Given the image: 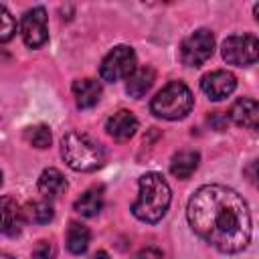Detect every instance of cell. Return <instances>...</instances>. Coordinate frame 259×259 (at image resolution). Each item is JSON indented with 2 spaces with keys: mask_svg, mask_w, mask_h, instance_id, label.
Masks as SVG:
<instances>
[{
  "mask_svg": "<svg viewBox=\"0 0 259 259\" xmlns=\"http://www.w3.org/2000/svg\"><path fill=\"white\" fill-rule=\"evenodd\" d=\"M192 231L223 253H239L251 241V212L239 192L223 184H204L188 200Z\"/></svg>",
  "mask_w": 259,
  "mask_h": 259,
  "instance_id": "6da1fadb",
  "label": "cell"
},
{
  "mask_svg": "<svg viewBox=\"0 0 259 259\" xmlns=\"http://www.w3.org/2000/svg\"><path fill=\"white\" fill-rule=\"evenodd\" d=\"M140 196L132 206V212L136 219L144 223H158L172 200V190L162 174L158 172H146L140 178Z\"/></svg>",
  "mask_w": 259,
  "mask_h": 259,
  "instance_id": "7a4b0ae2",
  "label": "cell"
},
{
  "mask_svg": "<svg viewBox=\"0 0 259 259\" xmlns=\"http://www.w3.org/2000/svg\"><path fill=\"white\" fill-rule=\"evenodd\" d=\"M61 156L75 172H93L105 162V148L91 136L69 132L61 142Z\"/></svg>",
  "mask_w": 259,
  "mask_h": 259,
  "instance_id": "3957f363",
  "label": "cell"
},
{
  "mask_svg": "<svg viewBox=\"0 0 259 259\" xmlns=\"http://www.w3.org/2000/svg\"><path fill=\"white\" fill-rule=\"evenodd\" d=\"M194 105V97L190 93V89L182 83V81H170L166 87H162L150 103V109L156 117L162 119H182L190 113Z\"/></svg>",
  "mask_w": 259,
  "mask_h": 259,
  "instance_id": "277c9868",
  "label": "cell"
},
{
  "mask_svg": "<svg viewBox=\"0 0 259 259\" xmlns=\"http://www.w3.org/2000/svg\"><path fill=\"white\" fill-rule=\"evenodd\" d=\"M134 69H136V51L127 45H117L101 61L99 75L103 81L115 83V81L127 79L134 73Z\"/></svg>",
  "mask_w": 259,
  "mask_h": 259,
  "instance_id": "5b68a950",
  "label": "cell"
},
{
  "mask_svg": "<svg viewBox=\"0 0 259 259\" xmlns=\"http://www.w3.org/2000/svg\"><path fill=\"white\" fill-rule=\"evenodd\" d=\"M214 51V34L208 28H198L190 32L180 45V59L188 67H200L212 57Z\"/></svg>",
  "mask_w": 259,
  "mask_h": 259,
  "instance_id": "8992f818",
  "label": "cell"
},
{
  "mask_svg": "<svg viewBox=\"0 0 259 259\" xmlns=\"http://www.w3.org/2000/svg\"><path fill=\"white\" fill-rule=\"evenodd\" d=\"M223 59L229 65L249 67L259 57V40L255 34H233L223 42Z\"/></svg>",
  "mask_w": 259,
  "mask_h": 259,
  "instance_id": "52a82bcc",
  "label": "cell"
},
{
  "mask_svg": "<svg viewBox=\"0 0 259 259\" xmlns=\"http://www.w3.org/2000/svg\"><path fill=\"white\" fill-rule=\"evenodd\" d=\"M20 34L24 45L30 49H38L49 40V20H47V10L42 6L24 12L20 22Z\"/></svg>",
  "mask_w": 259,
  "mask_h": 259,
  "instance_id": "ba28073f",
  "label": "cell"
},
{
  "mask_svg": "<svg viewBox=\"0 0 259 259\" xmlns=\"http://www.w3.org/2000/svg\"><path fill=\"white\" fill-rule=\"evenodd\" d=\"M237 87V79L231 71H212V73H206L202 79H200V89L208 95V99L212 101H221L225 97H229Z\"/></svg>",
  "mask_w": 259,
  "mask_h": 259,
  "instance_id": "9c48e42d",
  "label": "cell"
},
{
  "mask_svg": "<svg viewBox=\"0 0 259 259\" xmlns=\"http://www.w3.org/2000/svg\"><path fill=\"white\" fill-rule=\"evenodd\" d=\"M24 225V212L12 196H0V233L6 237L20 235Z\"/></svg>",
  "mask_w": 259,
  "mask_h": 259,
  "instance_id": "30bf717a",
  "label": "cell"
},
{
  "mask_svg": "<svg viewBox=\"0 0 259 259\" xmlns=\"http://www.w3.org/2000/svg\"><path fill=\"white\" fill-rule=\"evenodd\" d=\"M105 130L115 142H127L138 130V117L127 109H119L107 117Z\"/></svg>",
  "mask_w": 259,
  "mask_h": 259,
  "instance_id": "8fae6325",
  "label": "cell"
},
{
  "mask_svg": "<svg viewBox=\"0 0 259 259\" xmlns=\"http://www.w3.org/2000/svg\"><path fill=\"white\" fill-rule=\"evenodd\" d=\"M231 119L241 125V127H247V130H257V123H259V105L255 99H249V97H241L233 103L231 111H229Z\"/></svg>",
  "mask_w": 259,
  "mask_h": 259,
  "instance_id": "7c38bea8",
  "label": "cell"
},
{
  "mask_svg": "<svg viewBox=\"0 0 259 259\" xmlns=\"http://www.w3.org/2000/svg\"><path fill=\"white\" fill-rule=\"evenodd\" d=\"M69 184H67V178L57 170V168H47L42 170V174L38 176V192L47 198V200H53V198H59L67 192Z\"/></svg>",
  "mask_w": 259,
  "mask_h": 259,
  "instance_id": "4fadbf2b",
  "label": "cell"
},
{
  "mask_svg": "<svg viewBox=\"0 0 259 259\" xmlns=\"http://www.w3.org/2000/svg\"><path fill=\"white\" fill-rule=\"evenodd\" d=\"M154 79H156V71H154L150 65L136 67L134 73L125 79V81H127V83H125L127 95H130V97H136V99L144 97V95L150 91V87L154 85Z\"/></svg>",
  "mask_w": 259,
  "mask_h": 259,
  "instance_id": "5bb4252c",
  "label": "cell"
},
{
  "mask_svg": "<svg viewBox=\"0 0 259 259\" xmlns=\"http://www.w3.org/2000/svg\"><path fill=\"white\" fill-rule=\"evenodd\" d=\"M73 97L79 109H89L101 99V85L95 79H77L73 83Z\"/></svg>",
  "mask_w": 259,
  "mask_h": 259,
  "instance_id": "9a60e30c",
  "label": "cell"
},
{
  "mask_svg": "<svg viewBox=\"0 0 259 259\" xmlns=\"http://www.w3.org/2000/svg\"><path fill=\"white\" fill-rule=\"evenodd\" d=\"M198 162H200V154L198 152H194V150H182V152H178V154L172 156L170 172L176 178L186 180V178H190L196 172Z\"/></svg>",
  "mask_w": 259,
  "mask_h": 259,
  "instance_id": "2e32d148",
  "label": "cell"
},
{
  "mask_svg": "<svg viewBox=\"0 0 259 259\" xmlns=\"http://www.w3.org/2000/svg\"><path fill=\"white\" fill-rule=\"evenodd\" d=\"M101 206H103V186H91L75 200V210L81 217H95L99 214Z\"/></svg>",
  "mask_w": 259,
  "mask_h": 259,
  "instance_id": "e0dca14e",
  "label": "cell"
},
{
  "mask_svg": "<svg viewBox=\"0 0 259 259\" xmlns=\"http://www.w3.org/2000/svg\"><path fill=\"white\" fill-rule=\"evenodd\" d=\"M89 241H91V231L83 223L73 221L67 229V235H65V243H67L69 253H73V255L85 253L89 247Z\"/></svg>",
  "mask_w": 259,
  "mask_h": 259,
  "instance_id": "ac0fdd59",
  "label": "cell"
},
{
  "mask_svg": "<svg viewBox=\"0 0 259 259\" xmlns=\"http://www.w3.org/2000/svg\"><path fill=\"white\" fill-rule=\"evenodd\" d=\"M24 221H30V223H36V225H47L53 221L55 217V210H53V204L51 200H34V202H28L24 208Z\"/></svg>",
  "mask_w": 259,
  "mask_h": 259,
  "instance_id": "d6986e66",
  "label": "cell"
},
{
  "mask_svg": "<svg viewBox=\"0 0 259 259\" xmlns=\"http://www.w3.org/2000/svg\"><path fill=\"white\" fill-rule=\"evenodd\" d=\"M24 138H26V142H28L30 146H34V148H38V150L49 148V146H51V140H53V136H51V127L45 125V123L26 127Z\"/></svg>",
  "mask_w": 259,
  "mask_h": 259,
  "instance_id": "ffe728a7",
  "label": "cell"
},
{
  "mask_svg": "<svg viewBox=\"0 0 259 259\" xmlns=\"http://www.w3.org/2000/svg\"><path fill=\"white\" fill-rule=\"evenodd\" d=\"M16 34V20L6 6L0 4V42H8Z\"/></svg>",
  "mask_w": 259,
  "mask_h": 259,
  "instance_id": "44dd1931",
  "label": "cell"
},
{
  "mask_svg": "<svg viewBox=\"0 0 259 259\" xmlns=\"http://www.w3.org/2000/svg\"><path fill=\"white\" fill-rule=\"evenodd\" d=\"M32 255H34V259H53L55 257V247H53L51 241H38Z\"/></svg>",
  "mask_w": 259,
  "mask_h": 259,
  "instance_id": "7402d4cb",
  "label": "cell"
},
{
  "mask_svg": "<svg viewBox=\"0 0 259 259\" xmlns=\"http://www.w3.org/2000/svg\"><path fill=\"white\" fill-rule=\"evenodd\" d=\"M134 259H162V251L156 247H146L134 255Z\"/></svg>",
  "mask_w": 259,
  "mask_h": 259,
  "instance_id": "603a6c76",
  "label": "cell"
},
{
  "mask_svg": "<svg viewBox=\"0 0 259 259\" xmlns=\"http://www.w3.org/2000/svg\"><path fill=\"white\" fill-rule=\"evenodd\" d=\"M91 259H109V255H107L105 251H97V253L91 255Z\"/></svg>",
  "mask_w": 259,
  "mask_h": 259,
  "instance_id": "cb8c5ba5",
  "label": "cell"
},
{
  "mask_svg": "<svg viewBox=\"0 0 259 259\" xmlns=\"http://www.w3.org/2000/svg\"><path fill=\"white\" fill-rule=\"evenodd\" d=\"M0 259H14V257H10V255H6V253H0Z\"/></svg>",
  "mask_w": 259,
  "mask_h": 259,
  "instance_id": "d4e9b609",
  "label": "cell"
},
{
  "mask_svg": "<svg viewBox=\"0 0 259 259\" xmlns=\"http://www.w3.org/2000/svg\"><path fill=\"white\" fill-rule=\"evenodd\" d=\"M0 186H2V172H0Z\"/></svg>",
  "mask_w": 259,
  "mask_h": 259,
  "instance_id": "484cf974",
  "label": "cell"
}]
</instances>
